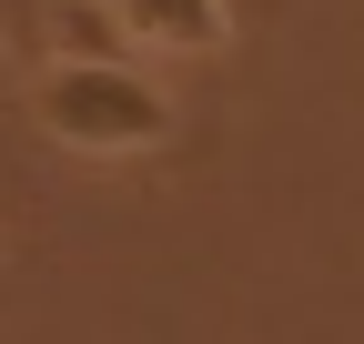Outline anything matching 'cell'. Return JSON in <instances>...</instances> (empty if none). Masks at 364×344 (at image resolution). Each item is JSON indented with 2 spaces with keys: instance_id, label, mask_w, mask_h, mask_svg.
<instances>
[{
  "instance_id": "1",
  "label": "cell",
  "mask_w": 364,
  "mask_h": 344,
  "mask_svg": "<svg viewBox=\"0 0 364 344\" xmlns=\"http://www.w3.org/2000/svg\"><path fill=\"white\" fill-rule=\"evenodd\" d=\"M31 122L61 152L122 162V152H152L172 132V102H162L152 71H132V51H51L31 81Z\"/></svg>"
},
{
  "instance_id": "2",
  "label": "cell",
  "mask_w": 364,
  "mask_h": 344,
  "mask_svg": "<svg viewBox=\"0 0 364 344\" xmlns=\"http://www.w3.org/2000/svg\"><path fill=\"white\" fill-rule=\"evenodd\" d=\"M122 51H152V61H203L233 41V11L223 0H102Z\"/></svg>"
},
{
  "instance_id": "3",
  "label": "cell",
  "mask_w": 364,
  "mask_h": 344,
  "mask_svg": "<svg viewBox=\"0 0 364 344\" xmlns=\"http://www.w3.org/2000/svg\"><path fill=\"white\" fill-rule=\"evenodd\" d=\"M31 11H41V0H0V31H11V41H31Z\"/></svg>"
}]
</instances>
